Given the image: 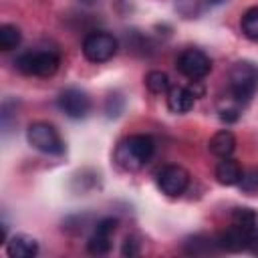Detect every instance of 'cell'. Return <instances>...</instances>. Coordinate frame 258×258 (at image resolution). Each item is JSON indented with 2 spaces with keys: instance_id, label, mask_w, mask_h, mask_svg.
I'll return each instance as SVG.
<instances>
[{
  "instance_id": "1",
  "label": "cell",
  "mask_w": 258,
  "mask_h": 258,
  "mask_svg": "<svg viewBox=\"0 0 258 258\" xmlns=\"http://www.w3.org/2000/svg\"><path fill=\"white\" fill-rule=\"evenodd\" d=\"M153 153H155L153 137L145 135V133H135V135H129L117 143L113 159L121 169L137 171L151 161Z\"/></svg>"
},
{
  "instance_id": "2",
  "label": "cell",
  "mask_w": 258,
  "mask_h": 258,
  "mask_svg": "<svg viewBox=\"0 0 258 258\" xmlns=\"http://www.w3.org/2000/svg\"><path fill=\"white\" fill-rule=\"evenodd\" d=\"M228 91L238 103H248L258 91V64L236 60L228 71Z\"/></svg>"
},
{
  "instance_id": "3",
  "label": "cell",
  "mask_w": 258,
  "mask_h": 258,
  "mask_svg": "<svg viewBox=\"0 0 258 258\" xmlns=\"http://www.w3.org/2000/svg\"><path fill=\"white\" fill-rule=\"evenodd\" d=\"M14 67L30 77H52L60 67V56L52 50H26L14 58Z\"/></svg>"
},
{
  "instance_id": "4",
  "label": "cell",
  "mask_w": 258,
  "mask_h": 258,
  "mask_svg": "<svg viewBox=\"0 0 258 258\" xmlns=\"http://www.w3.org/2000/svg\"><path fill=\"white\" fill-rule=\"evenodd\" d=\"M26 141L40 153L46 155H62L64 153V141L60 133L54 129V125L46 121H36L28 125L26 129Z\"/></svg>"
},
{
  "instance_id": "5",
  "label": "cell",
  "mask_w": 258,
  "mask_h": 258,
  "mask_svg": "<svg viewBox=\"0 0 258 258\" xmlns=\"http://www.w3.org/2000/svg\"><path fill=\"white\" fill-rule=\"evenodd\" d=\"M119 42L113 34L97 30V32H89L83 40V54L89 62H107L117 54Z\"/></svg>"
},
{
  "instance_id": "6",
  "label": "cell",
  "mask_w": 258,
  "mask_h": 258,
  "mask_svg": "<svg viewBox=\"0 0 258 258\" xmlns=\"http://www.w3.org/2000/svg\"><path fill=\"white\" fill-rule=\"evenodd\" d=\"M175 67H177V71H179L183 77H187L189 81H200V79H204V77L210 75V71H212V60H210V56H208L204 50H200V48H185V50H181V54L177 56Z\"/></svg>"
},
{
  "instance_id": "7",
  "label": "cell",
  "mask_w": 258,
  "mask_h": 258,
  "mask_svg": "<svg viewBox=\"0 0 258 258\" xmlns=\"http://www.w3.org/2000/svg\"><path fill=\"white\" fill-rule=\"evenodd\" d=\"M155 183L167 198H179L189 185V173L181 165H165L157 171Z\"/></svg>"
},
{
  "instance_id": "8",
  "label": "cell",
  "mask_w": 258,
  "mask_h": 258,
  "mask_svg": "<svg viewBox=\"0 0 258 258\" xmlns=\"http://www.w3.org/2000/svg\"><path fill=\"white\" fill-rule=\"evenodd\" d=\"M56 105L71 119H85L93 107L91 97L83 89H77V87H69L60 91V95L56 97Z\"/></svg>"
},
{
  "instance_id": "9",
  "label": "cell",
  "mask_w": 258,
  "mask_h": 258,
  "mask_svg": "<svg viewBox=\"0 0 258 258\" xmlns=\"http://www.w3.org/2000/svg\"><path fill=\"white\" fill-rule=\"evenodd\" d=\"M117 226H119V222L115 218H101L95 224L93 234L87 240V252L93 254V256L109 254L111 246H113V234L117 232Z\"/></svg>"
},
{
  "instance_id": "10",
  "label": "cell",
  "mask_w": 258,
  "mask_h": 258,
  "mask_svg": "<svg viewBox=\"0 0 258 258\" xmlns=\"http://www.w3.org/2000/svg\"><path fill=\"white\" fill-rule=\"evenodd\" d=\"M252 232H254V228H246V226L232 224L230 228H226V230L216 238V242H218L220 250H226V252H242V250H248Z\"/></svg>"
},
{
  "instance_id": "11",
  "label": "cell",
  "mask_w": 258,
  "mask_h": 258,
  "mask_svg": "<svg viewBox=\"0 0 258 258\" xmlns=\"http://www.w3.org/2000/svg\"><path fill=\"white\" fill-rule=\"evenodd\" d=\"M6 254L10 258H34L38 254V242L28 234H14L6 240Z\"/></svg>"
},
{
  "instance_id": "12",
  "label": "cell",
  "mask_w": 258,
  "mask_h": 258,
  "mask_svg": "<svg viewBox=\"0 0 258 258\" xmlns=\"http://www.w3.org/2000/svg\"><path fill=\"white\" fill-rule=\"evenodd\" d=\"M194 103H196V97L187 87H171L167 91V109L171 113H177V115L187 113L194 109Z\"/></svg>"
},
{
  "instance_id": "13",
  "label": "cell",
  "mask_w": 258,
  "mask_h": 258,
  "mask_svg": "<svg viewBox=\"0 0 258 258\" xmlns=\"http://www.w3.org/2000/svg\"><path fill=\"white\" fill-rule=\"evenodd\" d=\"M208 147H210V153L220 157V159L230 157L236 151V137H234V133L230 129H220V131H216L212 135Z\"/></svg>"
},
{
  "instance_id": "14",
  "label": "cell",
  "mask_w": 258,
  "mask_h": 258,
  "mask_svg": "<svg viewBox=\"0 0 258 258\" xmlns=\"http://www.w3.org/2000/svg\"><path fill=\"white\" fill-rule=\"evenodd\" d=\"M242 167H240V163L236 161V159H232V157H224L218 165H216V171H214V175H216V179L222 183V185H238L240 183V179H242Z\"/></svg>"
},
{
  "instance_id": "15",
  "label": "cell",
  "mask_w": 258,
  "mask_h": 258,
  "mask_svg": "<svg viewBox=\"0 0 258 258\" xmlns=\"http://www.w3.org/2000/svg\"><path fill=\"white\" fill-rule=\"evenodd\" d=\"M218 250H220L218 242H216L214 238H210V236H202V234H198V236H189V238L183 242V252H185V254H194V256L214 254V252H218Z\"/></svg>"
},
{
  "instance_id": "16",
  "label": "cell",
  "mask_w": 258,
  "mask_h": 258,
  "mask_svg": "<svg viewBox=\"0 0 258 258\" xmlns=\"http://www.w3.org/2000/svg\"><path fill=\"white\" fill-rule=\"evenodd\" d=\"M22 32L16 24H2L0 26V48L2 50H12L20 44Z\"/></svg>"
},
{
  "instance_id": "17",
  "label": "cell",
  "mask_w": 258,
  "mask_h": 258,
  "mask_svg": "<svg viewBox=\"0 0 258 258\" xmlns=\"http://www.w3.org/2000/svg\"><path fill=\"white\" fill-rule=\"evenodd\" d=\"M145 87L153 95H161V93H167L171 89L169 87V77L163 71H149L145 75Z\"/></svg>"
},
{
  "instance_id": "18",
  "label": "cell",
  "mask_w": 258,
  "mask_h": 258,
  "mask_svg": "<svg viewBox=\"0 0 258 258\" xmlns=\"http://www.w3.org/2000/svg\"><path fill=\"white\" fill-rule=\"evenodd\" d=\"M240 28H242V32H244L246 38L258 40V6H252V8H248L242 14Z\"/></svg>"
},
{
  "instance_id": "19",
  "label": "cell",
  "mask_w": 258,
  "mask_h": 258,
  "mask_svg": "<svg viewBox=\"0 0 258 258\" xmlns=\"http://www.w3.org/2000/svg\"><path fill=\"white\" fill-rule=\"evenodd\" d=\"M256 222H258V214L256 210L252 208H234L232 210V224H238V226H246V228H256Z\"/></svg>"
},
{
  "instance_id": "20",
  "label": "cell",
  "mask_w": 258,
  "mask_h": 258,
  "mask_svg": "<svg viewBox=\"0 0 258 258\" xmlns=\"http://www.w3.org/2000/svg\"><path fill=\"white\" fill-rule=\"evenodd\" d=\"M123 105L125 103H123V97L119 93H109L107 99H105V113H107V117L109 119L119 117L121 111H123Z\"/></svg>"
},
{
  "instance_id": "21",
  "label": "cell",
  "mask_w": 258,
  "mask_h": 258,
  "mask_svg": "<svg viewBox=\"0 0 258 258\" xmlns=\"http://www.w3.org/2000/svg\"><path fill=\"white\" fill-rule=\"evenodd\" d=\"M240 189L246 191V194H258V167L242 173V179H240Z\"/></svg>"
},
{
  "instance_id": "22",
  "label": "cell",
  "mask_w": 258,
  "mask_h": 258,
  "mask_svg": "<svg viewBox=\"0 0 258 258\" xmlns=\"http://www.w3.org/2000/svg\"><path fill=\"white\" fill-rule=\"evenodd\" d=\"M204 0H175V8L183 14V16H187V18H191V16H196L198 12H200V4H202ZM206 4V2H204Z\"/></svg>"
},
{
  "instance_id": "23",
  "label": "cell",
  "mask_w": 258,
  "mask_h": 258,
  "mask_svg": "<svg viewBox=\"0 0 258 258\" xmlns=\"http://www.w3.org/2000/svg\"><path fill=\"white\" fill-rule=\"evenodd\" d=\"M139 252H141V250H139V242H137L135 238H129V236H127V238H125V242H123L121 254H123V256H129V258H131V256H137Z\"/></svg>"
},
{
  "instance_id": "24",
  "label": "cell",
  "mask_w": 258,
  "mask_h": 258,
  "mask_svg": "<svg viewBox=\"0 0 258 258\" xmlns=\"http://www.w3.org/2000/svg\"><path fill=\"white\" fill-rule=\"evenodd\" d=\"M238 117H240V111H238V109H234V107L220 109V119H222V121H226V123H234V121H238Z\"/></svg>"
},
{
  "instance_id": "25",
  "label": "cell",
  "mask_w": 258,
  "mask_h": 258,
  "mask_svg": "<svg viewBox=\"0 0 258 258\" xmlns=\"http://www.w3.org/2000/svg\"><path fill=\"white\" fill-rule=\"evenodd\" d=\"M248 250H250L252 254H258V228H254V232H252V238H250V246H248Z\"/></svg>"
},
{
  "instance_id": "26",
  "label": "cell",
  "mask_w": 258,
  "mask_h": 258,
  "mask_svg": "<svg viewBox=\"0 0 258 258\" xmlns=\"http://www.w3.org/2000/svg\"><path fill=\"white\" fill-rule=\"evenodd\" d=\"M81 4H85V6H93V4H97L99 0H79Z\"/></svg>"
}]
</instances>
